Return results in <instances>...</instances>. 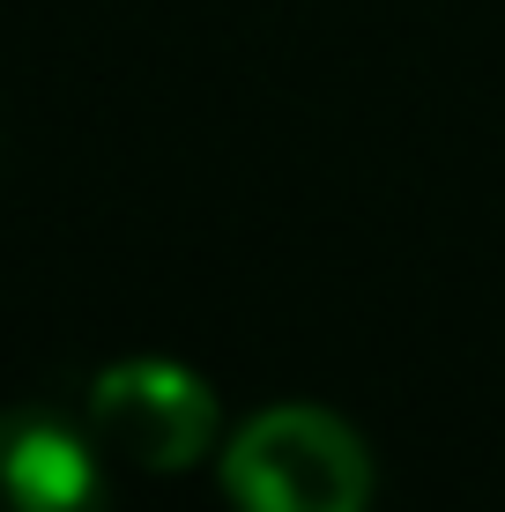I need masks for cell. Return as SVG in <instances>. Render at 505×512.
Here are the masks:
<instances>
[{
  "label": "cell",
  "mask_w": 505,
  "mask_h": 512,
  "mask_svg": "<svg viewBox=\"0 0 505 512\" xmlns=\"http://www.w3.org/2000/svg\"><path fill=\"white\" fill-rule=\"evenodd\" d=\"M372 483V446L320 401L260 409L223 446V498L238 512H372Z\"/></svg>",
  "instance_id": "cell-1"
},
{
  "label": "cell",
  "mask_w": 505,
  "mask_h": 512,
  "mask_svg": "<svg viewBox=\"0 0 505 512\" xmlns=\"http://www.w3.org/2000/svg\"><path fill=\"white\" fill-rule=\"evenodd\" d=\"M97 453L149 475H179L216 446V394L171 357H127L90 386V423Z\"/></svg>",
  "instance_id": "cell-2"
},
{
  "label": "cell",
  "mask_w": 505,
  "mask_h": 512,
  "mask_svg": "<svg viewBox=\"0 0 505 512\" xmlns=\"http://www.w3.org/2000/svg\"><path fill=\"white\" fill-rule=\"evenodd\" d=\"M0 512H112L97 438L52 409H0Z\"/></svg>",
  "instance_id": "cell-3"
}]
</instances>
